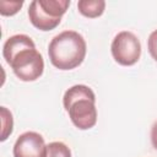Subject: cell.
Masks as SVG:
<instances>
[{"mask_svg": "<svg viewBox=\"0 0 157 157\" xmlns=\"http://www.w3.org/2000/svg\"><path fill=\"white\" fill-rule=\"evenodd\" d=\"M110 50L114 60L119 65L131 66L141 56V43L132 32L121 31L114 37Z\"/></svg>", "mask_w": 157, "mask_h": 157, "instance_id": "5b68a950", "label": "cell"}, {"mask_svg": "<svg viewBox=\"0 0 157 157\" xmlns=\"http://www.w3.org/2000/svg\"><path fill=\"white\" fill-rule=\"evenodd\" d=\"M77 9L81 15L88 18H96L104 12L105 1L103 0H80Z\"/></svg>", "mask_w": 157, "mask_h": 157, "instance_id": "52a82bcc", "label": "cell"}, {"mask_svg": "<svg viewBox=\"0 0 157 157\" xmlns=\"http://www.w3.org/2000/svg\"><path fill=\"white\" fill-rule=\"evenodd\" d=\"M151 142H152V146L157 150V121L151 128Z\"/></svg>", "mask_w": 157, "mask_h": 157, "instance_id": "7c38bea8", "label": "cell"}, {"mask_svg": "<svg viewBox=\"0 0 157 157\" xmlns=\"http://www.w3.org/2000/svg\"><path fill=\"white\" fill-rule=\"evenodd\" d=\"M0 113H1V137H0V140L5 141L12 132L13 118H12L11 112L6 107H1Z\"/></svg>", "mask_w": 157, "mask_h": 157, "instance_id": "ba28073f", "label": "cell"}, {"mask_svg": "<svg viewBox=\"0 0 157 157\" xmlns=\"http://www.w3.org/2000/svg\"><path fill=\"white\" fill-rule=\"evenodd\" d=\"M45 157H71V151L64 142L53 141L47 145Z\"/></svg>", "mask_w": 157, "mask_h": 157, "instance_id": "9c48e42d", "label": "cell"}, {"mask_svg": "<svg viewBox=\"0 0 157 157\" xmlns=\"http://www.w3.org/2000/svg\"><path fill=\"white\" fill-rule=\"evenodd\" d=\"M47 145L40 134L26 131L21 134L13 145V157H45Z\"/></svg>", "mask_w": 157, "mask_h": 157, "instance_id": "8992f818", "label": "cell"}, {"mask_svg": "<svg viewBox=\"0 0 157 157\" xmlns=\"http://www.w3.org/2000/svg\"><path fill=\"white\" fill-rule=\"evenodd\" d=\"M63 104L72 124L80 130H88L97 123L96 96L86 85H74L65 91Z\"/></svg>", "mask_w": 157, "mask_h": 157, "instance_id": "3957f363", "label": "cell"}, {"mask_svg": "<svg viewBox=\"0 0 157 157\" xmlns=\"http://www.w3.org/2000/svg\"><path fill=\"white\" fill-rule=\"evenodd\" d=\"M147 47L150 55L157 61V29L151 32L148 39H147Z\"/></svg>", "mask_w": 157, "mask_h": 157, "instance_id": "8fae6325", "label": "cell"}, {"mask_svg": "<svg viewBox=\"0 0 157 157\" xmlns=\"http://www.w3.org/2000/svg\"><path fill=\"white\" fill-rule=\"evenodd\" d=\"M69 5V0H33L28 7V18L39 31H52L59 26Z\"/></svg>", "mask_w": 157, "mask_h": 157, "instance_id": "277c9868", "label": "cell"}, {"mask_svg": "<svg viewBox=\"0 0 157 157\" xmlns=\"http://www.w3.org/2000/svg\"><path fill=\"white\" fill-rule=\"evenodd\" d=\"M23 1H7V0H0V13L2 16H12L20 11L22 7Z\"/></svg>", "mask_w": 157, "mask_h": 157, "instance_id": "30bf717a", "label": "cell"}, {"mask_svg": "<svg viewBox=\"0 0 157 157\" xmlns=\"http://www.w3.org/2000/svg\"><path fill=\"white\" fill-rule=\"evenodd\" d=\"M2 55L13 74L25 82L36 81L44 70V60L27 34H13L6 39Z\"/></svg>", "mask_w": 157, "mask_h": 157, "instance_id": "6da1fadb", "label": "cell"}, {"mask_svg": "<svg viewBox=\"0 0 157 157\" xmlns=\"http://www.w3.org/2000/svg\"><path fill=\"white\" fill-rule=\"evenodd\" d=\"M86 40L76 31H64L50 40L48 55L59 70H72L80 66L86 56Z\"/></svg>", "mask_w": 157, "mask_h": 157, "instance_id": "7a4b0ae2", "label": "cell"}]
</instances>
